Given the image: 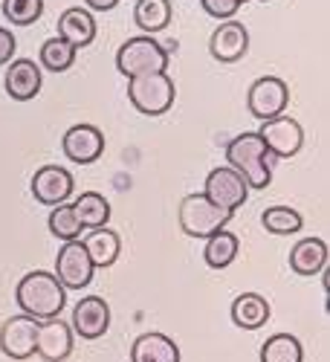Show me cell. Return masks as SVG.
<instances>
[{
  "mask_svg": "<svg viewBox=\"0 0 330 362\" xmlns=\"http://www.w3.org/2000/svg\"><path fill=\"white\" fill-rule=\"evenodd\" d=\"M15 301L23 316H33L38 322L61 316L64 305H67V290L58 284V279L44 269H33L26 273L18 287H15Z\"/></svg>",
  "mask_w": 330,
  "mask_h": 362,
  "instance_id": "obj_1",
  "label": "cell"
},
{
  "mask_svg": "<svg viewBox=\"0 0 330 362\" xmlns=\"http://www.w3.org/2000/svg\"><path fill=\"white\" fill-rule=\"evenodd\" d=\"M226 163L244 177V183L255 192L266 189L273 183V165H269V154L255 131L237 134L235 139L226 142Z\"/></svg>",
  "mask_w": 330,
  "mask_h": 362,
  "instance_id": "obj_2",
  "label": "cell"
},
{
  "mask_svg": "<svg viewBox=\"0 0 330 362\" xmlns=\"http://www.w3.org/2000/svg\"><path fill=\"white\" fill-rule=\"evenodd\" d=\"M116 70L128 81L142 78V76H154V73H165L168 70V52L151 35L128 38L116 52Z\"/></svg>",
  "mask_w": 330,
  "mask_h": 362,
  "instance_id": "obj_3",
  "label": "cell"
},
{
  "mask_svg": "<svg viewBox=\"0 0 330 362\" xmlns=\"http://www.w3.org/2000/svg\"><path fill=\"white\" fill-rule=\"evenodd\" d=\"M232 221L229 212L218 209L215 203H208L203 194H189L179 200V209H177V223L189 238H212L215 232L226 229V223Z\"/></svg>",
  "mask_w": 330,
  "mask_h": 362,
  "instance_id": "obj_4",
  "label": "cell"
},
{
  "mask_svg": "<svg viewBox=\"0 0 330 362\" xmlns=\"http://www.w3.org/2000/svg\"><path fill=\"white\" fill-rule=\"evenodd\" d=\"M128 99L142 116H163L174 107L177 99V84L171 81L168 73H154V76H142L131 78L128 84Z\"/></svg>",
  "mask_w": 330,
  "mask_h": 362,
  "instance_id": "obj_5",
  "label": "cell"
},
{
  "mask_svg": "<svg viewBox=\"0 0 330 362\" xmlns=\"http://www.w3.org/2000/svg\"><path fill=\"white\" fill-rule=\"evenodd\" d=\"M203 197L208 203H215L218 209H223V212H235V209H241L249 197V186L244 183V177L237 174L235 168L229 165H218L208 171L206 177V186H203Z\"/></svg>",
  "mask_w": 330,
  "mask_h": 362,
  "instance_id": "obj_6",
  "label": "cell"
},
{
  "mask_svg": "<svg viewBox=\"0 0 330 362\" xmlns=\"http://www.w3.org/2000/svg\"><path fill=\"white\" fill-rule=\"evenodd\" d=\"M255 134L261 136L266 154H273V157H278V160L295 157L298 151H302V145H305V131H302V125H298L295 119L287 116V113L261 122V128H258Z\"/></svg>",
  "mask_w": 330,
  "mask_h": 362,
  "instance_id": "obj_7",
  "label": "cell"
},
{
  "mask_svg": "<svg viewBox=\"0 0 330 362\" xmlns=\"http://www.w3.org/2000/svg\"><path fill=\"white\" fill-rule=\"evenodd\" d=\"M287 102H290V87L278 76H261V78H255L249 84L247 107H249V113L258 119V122H266V119L281 116Z\"/></svg>",
  "mask_w": 330,
  "mask_h": 362,
  "instance_id": "obj_8",
  "label": "cell"
},
{
  "mask_svg": "<svg viewBox=\"0 0 330 362\" xmlns=\"http://www.w3.org/2000/svg\"><path fill=\"white\" fill-rule=\"evenodd\" d=\"M93 273L96 269L90 264L81 240H67V244H61V250L55 255V273H52L58 279V284L64 290H84L93 281Z\"/></svg>",
  "mask_w": 330,
  "mask_h": 362,
  "instance_id": "obj_9",
  "label": "cell"
},
{
  "mask_svg": "<svg viewBox=\"0 0 330 362\" xmlns=\"http://www.w3.org/2000/svg\"><path fill=\"white\" fill-rule=\"evenodd\" d=\"M38 319L33 316H12L4 327H0V351L9 359L23 362L29 356H35V339H38Z\"/></svg>",
  "mask_w": 330,
  "mask_h": 362,
  "instance_id": "obj_10",
  "label": "cell"
},
{
  "mask_svg": "<svg viewBox=\"0 0 330 362\" xmlns=\"http://www.w3.org/2000/svg\"><path fill=\"white\" fill-rule=\"evenodd\" d=\"M208 52L220 64H237L249 52V33L241 21H220V26L208 38Z\"/></svg>",
  "mask_w": 330,
  "mask_h": 362,
  "instance_id": "obj_11",
  "label": "cell"
},
{
  "mask_svg": "<svg viewBox=\"0 0 330 362\" xmlns=\"http://www.w3.org/2000/svg\"><path fill=\"white\" fill-rule=\"evenodd\" d=\"M73 342H76V334H73L70 322H64L61 316H55V319H47V322L38 325L35 354L44 362H64L73 354Z\"/></svg>",
  "mask_w": 330,
  "mask_h": 362,
  "instance_id": "obj_12",
  "label": "cell"
},
{
  "mask_svg": "<svg viewBox=\"0 0 330 362\" xmlns=\"http://www.w3.org/2000/svg\"><path fill=\"white\" fill-rule=\"evenodd\" d=\"M61 151L64 157L76 165H90L105 154V134L96 125H73L61 136Z\"/></svg>",
  "mask_w": 330,
  "mask_h": 362,
  "instance_id": "obj_13",
  "label": "cell"
},
{
  "mask_svg": "<svg viewBox=\"0 0 330 362\" xmlns=\"http://www.w3.org/2000/svg\"><path fill=\"white\" fill-rule=\"evenodd\" d=\"M73 334L81 339H102L110 327V308L102 296H84L73 308Z\"/></svg>",
  "mask_w": 330,
  "mask_h": 362,
  "instance_id": "obj_14",
  "label": "cell"
},
{
  "mask_svg": "<svg viewBox=\"0 0 330 362\" xmlns=\"http://www.w3.org/2000/svg\"><path fill=\"white\" fill-rule=\"evenodd\" d=\"M73 174L61 165H44L33 174V197L41 203V206H61L70 200L73 194Z\"/></svg>",
  "mask_w": 330,
  "mask_h": 362,
  "instance_id": "obj_15",
  "label": "cell"
},
{
  "mask_svg": "<svg viewBox=\"0 0 330 362\" xmlns=\"http://www.w3.org/2000/svg\"><path fill=\"white\" fill-rule=\"evenodd\" d=\"M4 87L9 99L15 102H29L41 93L44 87V76H41V67L33 58H18V62H9L6 67V76H4Z\"/></svg>",
  "mask_w": 330,
  "mask_h": 362,
  "instance_id": "obj_16",
  "label": "cell"
},
{
  "mask_svg": "<svg viewBox=\"0 0 330 362\" xmlns=\"http://www.w3.org/2000/svg\"><path fill=\"white\" fill-rule=\"evenodd\" d=\"M58 38H64L70 47L84 49L96 38V18L84 6H70L58 18Z\"/></svg>",
  "mask_w": 330,
  "mask_h": 362,
  "instance_id": "obj_17",
  "label": "cell"
},
{
  "mask_svg": "<svg viewBox=\"0 0 330 362\" xmlns=\"http://www.w3.org/2000/svg\"><path fill=\"white\" fill-rule=\"evenodd\" d=\"M290 267L295 276H319L327 267V244L322 238H302L290 252Z\"/></svg>",
  "mask_w": 330,
  "mask_h": 362,
  "instance_id": "obj_18",
  "label": "cell"
},
{
  "mask_svg": "<svg viewBox=\"0 0 330 362\" xmlns=\"http://www.w3.org/2000/svg\"><path fill=\"white\" fill-rule=\"evenodd\" d=\"M84 250H87V258L90 264H93V269H107L116 264L119 252H122V240H119V235L107 226L102 229H90V235L81 240Z\"/></svg>",
  "mask_w": 330,
  "mask_h": 362,
  "instance_id": "obj_19",
  "label": "cell"
},
{
  "mask_svg": "<svg viewBox=\"0 0 330 362\" xmlns=\"http://www.w3.org/2000/svg\"><path fill=\"white\" fill-rule=\"evenodd\" d=\"M179 348L165 334H142L131 345V362H179Z\"/></svg>",
  "mask_w": 330,
  "mask_h": 362,
  "instance_id": "obj_20",
  "label": "cell"
},
{
  "mask_svg": "<svg viewBox=\"0 0 330 362\" xmlns=\"http://www.w3.org/2000/svg\"><path fill=\"white\" fill-rule=\"evenodd\" d=\"M232 322L241 330H261L269 322V301L261 293H241L232 301Z\"/></svg>",
  "mask_w": 330,
  "mask_h": 362,
  "instance_id": "obj_21",
  "label": "cell"
},
{
  "mask_svg": "<svg viewBox=\"0 0 330 362\" xmlns=\"http://www.w3.org/2000/svg\"><path fill=\"white\" fill-rule=\"evenodd\" d=\"M70 206H73V215L81 223V229H102L110 221V203L99 192H84Z\"/></svg>",
  "mask_w": 330,
  "mask_h": 362,
  "instance_id": "obj_22",
  "label": "cell"
},
{
  "mask_svg": "<svg viewBox=\"0 0 330 362\" xmlns=\"http://www.w3.org/2000/svg\"><path fill=\"white\" fill-rule=\"evenodd\" d=\"M237 252H241V240H237V235H232L229 229H220L212 238H206L203 261L212 269H226L237 258Z\"/></svg>",
  "mask_w": 330,
  "mask_h": 362,
  "instance_id": "obj_23",
  "label": "cell"
},
{
  "mask_svg": "<svg viewBox=\"0 0 330 362\" xmlns=\"http://www.w3.org/2000/svg\"><path fill=\"white\" fill-rule=\"evenodd\" d=\"M134 23L145 35H157L171 23V4L168 0H136L134 6Z\"/></svg>",
  "mask_w": 330,
  "mask_h": 362,
  "instance_id": "obj_24",
  "label": "cell"
},
{
  "mask_svg": "<svg viewBox=\"0 0 330 362\" xmlns=\"http://www.w3.org/2000/svg\"><path fill=\"white\" fill-rule=\"evenodd\" d=\"M261 362H305V348L293 334H276L261 345Z\"/></svg>",
  "mask_w": 330,
  "mask_h": 362,
  "instance_id": "obj_25",
  "label": "cell"
},
{
  "mask_svg": "<svg viewBox=\"0 0 330 362\" xmlns=\"http://www.w3.org/2000/svg\"><path fill=\"white\" fill-rule=\"evenodd\" d=\"M76 52H78V49L70 47L64 38H47V41L41 44L38 58H41V67H44V70H49V73H64V70L73 67Z\"/></svg>",
  "mask_w": 330,
  "mask_h": 362,
  "instance_id": "obj_26",
  "label": "cell"
},
{
  "mask_svg": "<svg viewBox=\"0 0 330 362\" xmlns=\"http://www.w3.org/2000/svg\"><path fill=\"white\" fill-rule=\"evenodd\" d=\"M261 223L269 235H293L305 226L302 215H298L293 206H269L261 215Z\"/></svg>",
  "mask_w": 330,
  "mask_h": 362,
  "instance_id": "obj_27",
  "label": "cell"
},
{
  "mask_svg": "<svg viewBox=\"0 0 330 362\" xmlns=\"http://www.w3.org/2000/svg\"><path fill=\"white\" fill-rule=\"evenodd\" d=\"M49 232L61 240V244H67V240H78V235L84 232L81 223L76 221L73 215V206L70 203H61V206H52V212H49Z\"/></svg>",
  "mask_w": 330,
  "mask_h": 362,
  "instance_id": "obj_28",
  "label": "cell"
},
{
  "mask_svg": "<svg viewBox=\"0 0 330 362\" xmlns=\"http://www.w3.org/2000/svg\"><path fill=\"white\" fill-rule=\"evenodd\" d=\"M4 15L15 26H33L44 15V0H4Z\"/></svg>",
  "mask_w": 330,
  "mask_h": 362,
  "instance_id": "obj_29",
  "label": "cell"
},
{
  "mask_svg": "<svg viewBox=\"0 0 330 362\" xmlns=\"http://www.w3.org/2000/svg\"><path fill=\"white\" fill-rule=\"evenodd\" d=\"M200 6L206 15H212L218 21H232L237 15V9H241L237 0H200Z\"/></svg>",
  "mask_w": 330,
  "mask_h": 362,
  "instance_id": "obj_30",
  "label": "cell"
},
{
  "mask_svg": "<svg viewBox=\"0 0 330 362\" xmlns=\"http://www.w3.org/2000/svg\"><path fill=\"white\" fill-rule=\"evenodd\" d=\"M15 47H18L15 33H12V29H6V26H0V67L9 64L15 58Z\"/></svg>",
  "mask_w": 330,
  "mask_h": 362,
  "instance_id": "obj_31",
  "label": "cell"
},
{
  "mask_svg": "<svg viewBox=\"0 0 330 362\" xmlns=\"http://www.w3.org/2000/svg\"><path fill=\"white\" fill-rule=\"evenodd\" d=\"M116 4L119 0H84L87 12H110V9H116Z\"/></svg>",
  "mask_w": 330,
  "mask_h": 362,
  "instance_id": "obj_32",
  "label": "cell"
},
{
  "mask_svg": "<svg viewBox=\"0 0 330 362\" xmlns=\"http://www.w3.org/2000/svg\"><path fill=\"white\" fill-rule=\"evenodd\" d=\"M237 4H241V6H244V4H247V0H237Z\"/></svg>",
  "mask_w": 330,
  "mask_h": 362,
  "instance_id": "obj_33",
  "label": "cell"
},
{
  "mask_svg": "<svg viewBox=\"0 0 330 362\" xmlns=\"http://www.w3.org/2000/svg\"><path fill=\"white\" fill-rule=\"evenodd\" d=\"M261 4H269V0H261Z\"/></svg>",
  "mask_w": 330,
  "mask_h": 362,
  "instance_id": "obj_34",
  "label": "cell"
}]
</instances>
